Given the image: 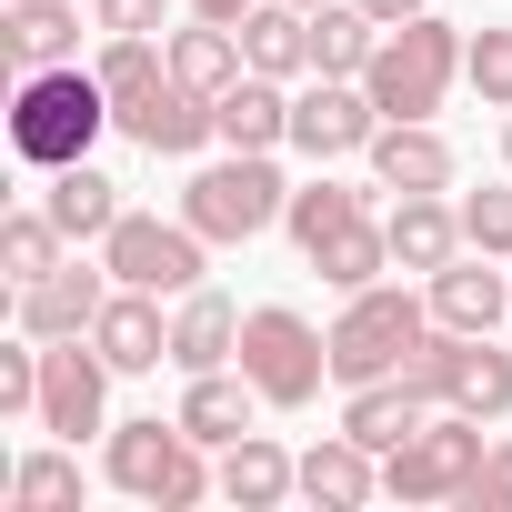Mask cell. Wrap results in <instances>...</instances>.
<instances>
[{
  "instance_id": "obj_1",
  "label": "cell",
  "mask_w": 512,
  "mask_h": 512,
  "mask_svg": "<svg viewBox=\"0 0 512 512\" xmlns=\"http://www.w3.org/2000/svg\"><path fill=\"white\" fill-rule=\"evenodd\" d=\"M101 131H121L101 71H81V61H61V71H21V91H11V151H21L31 171H71V161H91Z\"/></svg>"
},
{
  "instance_id": "obj_2",
  "label": "cell",
  "mask_w": 512,
  "mask_h": 512,
  "mask_svg": "<svg viewBox=\"0 0 512 512\" xmlns=\"http://www.w3.org/2000/svg\"><path fill=\"white\" fill-rule=\"evenodd\" d=\"M201 452H211V442H191L181 412H171V422L141 412V422H111V432H101L111 492H131V502H151V512H191V502L221 492V462H201Z\"/></svg>"
},
{
  "instance_id": "obj_3",
  "label": "cell",
  "mask_w": 512,
  "mask_h": 512,
  "mask_svg": "<svg viewBox=\"0 0 512 512\" xmlns=\"http://www.w3.org/2000/svg\"><path fill=\"white\" fill-rule=\"evenodd\" d=\"M462 51H472V41H462L442 11H412L402 31H382V51H372V71H362L372 111H382V121H432L442 91L462 81Z\"/></svg>"
},
{
  "instance_id": "obj_4",
  "label": "cell",
  "mask_w": 512,
  "mask_h": 512,
  "mask_svg": "<svg viewBox=\"0 0 512 512\" xmlns=\"http://www.w3.org/2000/svg\"><path fill=\"white\" fill-rule=\"evenodd\" d=\"M432 332V302H412L402 282H372V292H342V322H332V382L362 392V382H392L412 362V342Z\"/></svg>"
},
{
  "instance_id": "obj_5",
  "label": "cell",
  "mask_w": 512,
  "mask_h": 512,
  "mask_svg": "<svg viewBox=\"0 0 512 512\" xmlns=\"http://www.w3.org/2000/svg\"><path fill=\"white\" fill-rule=\"evenodd\" d=\"M282 211H292V181L272 171V151H231L181 181V221L201 241H262V231H282Z\"/></svg>"
},
{
  "instance_id": "obj_6",
  "label": "cell",
  "mask_w": 512,
  "mask_h": 512,
  "mask_svg": "<svg viewBox=\"0 0 512 512\" xmlns=\"http://www.w3.org/2000/svg\"><path fill=\"white\" fill-rule=\"evenodd\" d=\"M402 382H412L422 402L472 412V422H502V412H512V352H502L492 332H442V322H432V332L412 342Z\"/></svg>"
},
{
  "instance_id": "obj_7",
  "label": "cell",
  "mask_w": 512,
  "mask_h": 512,
  "mask_svg": "<svg viewBox=\"0 0 512 512\" xmlns=\"http://www.w3.org/2000/svg\"><path fill=\"white\" fill-rule=\"evenodd\" d=\"M241 372L272 412H302L322 382H332V332H312L292 302H251L241 312Z\"/></svg>"
},
{
  "instance_id": "obj_8",
  "label": "cell",
  "mask_w": 512,
  "mask_h": 512,
  "mask_svg": "<svg viewBox=\"0 0 512 512\" xmlns=\"http://www.w3.org/2000/svg\"><path fill=\"white\" fill-rule=\"evenodd\" d=\"M482 452H492V442H482V422L442 402L412 442H392V452H382V492H392V502H462V492H472V472H482Z\"/></svg>"
},
{
  "instance_id": "obj_9",
  "label": "cell",
  "mask_w": 512,
  "mask_h": 512,
  "mask_svg": "<svg viewBox=\"0 0 512 512\" xmlns=\"http://www.w3.org/2000/svg\"><path fill=\"white\" fill-rule=\"evenodd\" d=\"M101 262H111V282H131V292H201V272H211V241L191 231V221H161V211H121L111 231H101Z\"/></svg>"
},
{
  "instance_id": "obj_10",
  "label": "cell",
  "mask_w": 512,
  "mask_h": 512,
  "mask_svg": "<svg viewBox=\"0 0 512 512\" xmlns=\"http://www.w3.org/2000/svg\"><path fill=\"white\" fill-rule=\"evenodd\" d=\"M111 362H101V342L91 332H71V342H41V432L51 442H91V432H111Z\"/></svg>"
},
{
  "instance_id": "obj_11",
  "label": "cell",
  "mask_w": 512,
  "mask_h": 512,
  "mask_svg": "<svg viewBox=\"0 0 512 512\" xmlns=\"http://www.w3.org/2000/svg\"><path fill=\"white\" fill-rule=\"evenodd\" d=\"M372 131H382V111L362 81L312 71V91H292V151L302 161H352V151H372Z\"/></svg>"
},
{
  "instance_id": "obj_12",
  "label": "cell",
  "mask_w": 512,
  "mask_h": 512,
  "mask_svg": "<svg viewBox=\"0 0 512 512\" xmlns=\"http://www.w3.org/2000/svg\"><path fill=\"white\" fill-rule=\"evenodd\" d=\"M121 282H111V262H61V272H41V282H21L11 292V322L31 332V342H71V332H91L101 322V302H111Z\"/></svg>"
},
{
  "instance_id": "obj_13",
  "label": "cell",
  "mask_w": 512,
  "mask_h": 512,
  "mask_svg": "<svg viewBox=\"0 0 512 512\" xmlns=\"http://www.w3.org/2000/svg\"><path fill=\"white\" fill-rule=\"evenodd\" d=\"M432 322L442 332H502L512 322V262H492V251H452V262L422 282Z\"/></svg>"
},
{
  "instance_id": "obj_14",
  "label": "cell",
  "mask_w": 512,
  "mask_h": 512,
  "mask_svg": "<svg viewBox=\"0 0 512 512\" xmlns=\"http://www.w3.org/2000/svg\"><path fill=\"white\" fill-rule=\"evenodd\" d=\"M382 231H392V272H442L452 251H472L462 241V201H442V191H402L392 211H382Z\"/></svg>"
},
{
  "instance_id": "obj_15",
  "label": "cell",
  "mask_w": 512,
  "mask_h": 512,
  "mask_svg": "<svg viewBox=\"0 0 512 512\" xmlns=\"http://www.w3.org/2000/svg\"><path fill=\"white\" fill-rule=\"evenodd\" d=\"M121 131H131L151 161H191L201 141H221V121H211V91H191V81H161L141 111H121Z\"/></svg>"
},
{
  "instance_id": "obj_16",
  "label": "cell",
  "mask_w": 512,
  "mask_h": 512,
  "mask_svg": "<svg viewBox=\"0 0 512 512\" xmlns=\"http://www.w3.org/2000/svg\"><path fill=\"white\" fill-rule=\"evenodd\" d=\"M91 342H101V362L111 372H161L171 362V322H161V292H111L101 302V322H91Z\"/></svg>"
},
{
  "instance_id": "obj_17",
  "label": "cell",
  "mask_w": 512,
  "mask_h": 512,
  "mask_svg": "<svg viewBox=\"0 0 512 512\" xmlns=\"http://www.w3.org/2000/svg\"><path fill=\"white\" fill-rule=\"evenodd\" d=\"M211 121H221V151H282V141H292V81L241 71V81L211 101Z\"/></svg>"
},
{
  "instance_id": "obj_18",
  "label": "cell",
  "mask_w": 512,
  "mask_h": 512,
  "mask_svg": "<svg viewBox=\"0 0 512 512\" xmlns=\"http://www.w3.org/2000/svg\"><path fill=\"white\" fill-rule=\"evenodd\" d=\"M0 51H11L21 71L81 61V0H0Z\"/></svg>"
},
{
  "instance_id": "obj_19",
  "label": "cell",
  "mask_w": 512,
  "mask_h": 512,
  "mask_svg": "<svg viewBox=\"0 0 512 512\" xmlns=\"http://www.w3.org/2000/svg\"><path fill=\"white\" fill-rule=\"evenodd\" d=\"M362 161H372L382 191H452V141H442L432 121H382Z\"/></svg>"
},
{
  "instance_id": "obj_20",
  "label": "cell",
  "mask_w": 512,
  "mask_h": 512,
  "mask_svg": "<svg viewBox=\"0 0 512 512\" xmlns=\"http://www.w3.org/2000/svg\"><path fill=\"white\" fill-rule=\"evenodd\" d=\"M241 362V312L201 282V292H181V312H171V372L191 382V372H231Z\"/></svg>"
},
{
  "instance_id": "obj_21",
  "label": "cell",
  "mask_w": 512,
  "mask_h": 512,
  "mask_svg": "<svg viewBox=\"0 0 512 512\" xmlns=\"http://www.w3.org/2000/svg\"><path fill=\"white\" fill-rule=\"evenodd\" d=\"M372 492H382V452H372V442L322 432V442L302 452V502H322V512H362Z\"/></svg>"
},
{
  "instance_id": "obj_22",
  "label": "cell",
  "mask_w": 512,
  "mask_h": 512,
  "mask_svg": "<svg viewBox=\"0 0 512 512\" xmlns=\"http://www.w3.org/2000/svg\"><path fill=\"white\" fill-rule=\"evenodd\" d=\"M302 492V452H282L272 432H241L231 452H221V502H241V512H282Z\"/></svg>"
},
{
  "instance_id": "obj_23",
  "label": "cell",
  "mask_w": 512,
  "mask_h": 512,
  "mask_svg": "<svg viewBox=\"0 0 512 512\" xmlns=\"http://www.w3.org/2000/svg\"><path fill=\"white\" fill-rule=\"evenodd\" d=\"M251 412H262V392H251V372L231 362V372H191L181 382V432L191 442H211V452H231L241 432H251Z\"/></svg>"
},
{
  "instance_id": "obj_24",
  "label": "cell",
  "mask_w": 512,
  "mask_h": 512,
  "mask_svg": "<svg viewBox=\"0 0 512 512\" xmlns=\"http://www.w3.org/2000/svg\"><path fill=\"white\" fill-rule=\"evenodd\" d=\"M241 61L272 71V81H302L312 71V11H292V0H251V11H241Z\"/></svg>"
},
{
  "instance_id": "obj_25",
  "label": "cell",
  "mask_w": 512,
  "mask_h": 512,
  "mask_svg": "<svg viewBox=\"0 0 512 512\" xmlns=\"http://www.w3.org/2000/svg\"><path fill=\"white\" fill-rule=\"evenodd\" d=\"M41 211H51V221H61L71 241H91V251H101V231H111V221H121L131 201H121V181H111L101 161H71V171H51Z\"/></svg>"
},
{
  "instance_id": "obj_26",
  "label": "cell",
  "mask_w": 512,
  "mask_h": 512,
  "mask_svg": "<svg viewBox=\"0 0 512 512\" xmlns=\"http://www.w3.org/2000/svg\"><path fill=\"white\" fill-rule=\"evenodd\" d=\"M432 412H442V402H422V392L392 372V382H362V392L342 402V432H352V442H372V452H392V442H412Z\"/></svg>"
},
{
  "instance_id": "obj_27",
  "label": "cell",
  "mask_w": 512,
  "mask_h": 512,
  "mask_svg": "<svg viewBox=\"0 0 512 512\" xmlns=\"http://www.w3.org/2000/svg\"><path fill=\"white\" fill-rule=\"evenodd\" d=\"M251 61H241V21H201L191 11V31H171V81H191V91H231Z\"/></svg>"
},
{
  "instance_id": "obj_28",
  "label": "cell",
  "mask_w": 512,
  "mask_h": 512,
  "mask_svg": "<svg viewBox=\"0 0 512 512\" xmlns=\"http://www.w3.org/2000/svg\"><path fill=\"white\" fill-rule=\"evenodd\" d=\"M372 51H382V21L362 11V0H322V11H312V71L362 81V71H372Z\"/></svg>"
},
{
  "instance_id": "obj_29",
  "label": "cell",
  "mask_w": 512,
  "mask_h": 512,
  "mask_svg": "<svg viewBox=\"0 0 512 512\" xmlns=\"http://www.w3.org/2000/svg\"><path fill=\"white\" fill-rule=\"evenodd\" d=\"M312 272H322V282H332V292H372V282H382V272H392V231H382V221H372V211H362V221H352V231H332V241H322V251H312Z\"/></svg>"
},
{
  "instance_id": "obj_30",
  "label": "cell",
  "mask_w": 512,
  "mask_h": 512,
  "mask_svg": "<svg viewBox=\"0 0 512 512\" xmlns=\"http://www.w3.org/2000/svg\"><path fill=\"white\" fill-rule=\"evenodd\" d=\"M362 211H372V201H362L352 181H332V171H322V181H302V191H292V211H282V231L302 241V262H312V251H322L332 231H352Z\"/></svg>"
},
{
  "instance_id": "obj_31",
  "label": "cell",
  "mask_w": 512,
  "mask_h": 512,
  "mask_svg": "<svg viewBox=\"0 0 512 512\" xmlns=\"http://www.w3.org/2000/svg\"><path fill=\"white\" fill-rule=\"evenodd\" d=\"M71 502H81V442H51V452L11 462V512H71Z\"/></svg>"
},
{
  "instance_id": "obj_32",
  "label": "cell",
  "mask_w": 512,
  "mask_h": 512,
  "mask_svg": "<svg viewBox=\"0 0 512 512\" xmlns=\"http://www.w3.org/2000/svg\"><path fill=\"white\" fill-rule=\"evenodd\" d=\"M61 262H71V231L51 211H11V221H0V272H11V292L41 282V272H61Z\"/></svg>"
},
{
  "instance_id": "obj_33",
  "label": "cell",
  "mask_w": 512,
  "mask_h": 512,
  "mask_svg": "<svg viewBox=\"0 0 512 512\" xmlns=\"http://www.w3.org/2000/svg\"><path fill=\"white\" fill-rule=\"evenodd\" d=\"M0 422H41V342H0Z\"/></svg>"
},
{
  "instance_id": "obj_34",
  "label": "cell",
  "mask_w": 512,
  "mask_h": 512,
  "mask_svg": "<svg viewBox=\"0 0 512 512\" xmlns=\"http://www.w3.org/2000/svg\"><path fill=\"white\" fill-rule=\"evenodd\" d=\"M462 81H472L492 111H512V31H472V51H462Z\"/></svg>"
},
{
  "instance_id": "obj_35",
  "label": "cell",
  "mask_w": 512,
  "mask_h": 512,
  "mask_svg": "<svg viewBox=\"0 0 512 512\" xmlns=\"http://www.w3.org/2000/svg\"><path fill=\"white\" fill-rule=\"evenodd\" d=\"M462 241L512 262V191H462Z\"/></svg>"
},
{
  "instance_id": "obj_36",
  "label": "cell",
  "mask_w": 512,
  "mask_h": 512,
  "mask_svg": "<svg viewBox=\"0 0 512 512\" xmlns=\"http://www.w3.org/2000/svg\"><path fill=\"white\" fill-rule=\"evenodd\" d=\"M472 512H512V442H492L482 452V472H472V492H462Z\"/></svg>"
},
{
  "instance_id": "obj_37",
  "label": "cell",
  "mask_w": 512,
  "mask_h": 512,
  "mask_svg": "<svg viewBox=\"0 0 512 512\" xmlns=\"http://www.w3.org/2000/svg\"><path fill=\"white\" fill-rule=\"evenodd\" d=\"M171 0H91V31H161Z\"/></svg>"
},
{
  "instance_id": "obj_38",
  "label": "cell",
  "mask_w": 512,
  "mask_h": 512,
  "mask_svg": "<svg viewBox=\"0 0 512 512\" xmlns=\"http://www.w3.org/2000/svg\"><path fill=\"white\" fill-rule=\"evenodd\" d=\"M362 11H372V21H382V31H402V21H412V11H432V0H362Z\"/></svg>"
},
{
  "instance_id": "obj_39",
  "label": "cell",
  "mask_w": 512,
  "mask_h": 512,
  "mask_svg": "<svg viewBox=\"0 0 512 512\" xmlns=\"http://www.w3.org/2000/svg\"><path fill=\"white\" fill-rule=\"evenodd\" d=\"M191 11H201V21H241V11H251V0H191Z\"/></svg>"
},
{
  "instance_id": "obj_40",
  "label": "cell",
  "mask_w": 512,
  "mask_h": 512,
  "mask_svg": "<svg viewBox=\"0 0 512 512\" xmlns=\"http://www.w3.org/2000/svg\"><path fill=\"white\" fill-rule=\"evenodd\" d=\"M502 161H512V111H502Z\"/></svg>"
},
{
  "instance_id": "obj_41",
  "label": "cell",
  "mask_w": 512,
  "mask_h": 512,
  "mask_svg": "<svg viewBox=\"0 0 512 512\" xmlns=\"http://www.w3.org/2000/svg\"><path fill=\"white\" fill-rule=\"evenodd\" d=\"M292 11H322V0H292Z\"/></svg>"
}]
</instances>
